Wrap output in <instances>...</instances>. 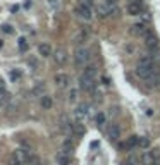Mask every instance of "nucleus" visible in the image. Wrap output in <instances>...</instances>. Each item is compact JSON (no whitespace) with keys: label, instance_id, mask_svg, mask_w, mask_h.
Wrapping results in <instances>:
<instances>
[{"label":"nucleus","instance_id":"9","mask_svg":"<svg viewBox=\"0 0 160 165\" xmlns=\"http://www.w3.org/2000/svg\"><path fill=\"white\" fill-rule=\"evenodd\" d=\"M127 14H131V16L143 14V4H141V0H139V2H129V4H127Z\"/></svg>","mask_w":160,"mask_h":165},{"label":"nucleus","instance_id":"34","mask_svg":"<svg viewBox=\"0 0 160 165\" xmlns=\"http://www.w3.org/2000/svg\"><path fill=\"white\" fill-rule=\"evenodd\" d=\"M11 76H12V79H17V77H19V72H17V71H12Z\"/></svg>","mask_w":160,"mask_h":165},{"label":"nucleus","instance_id":"15","mask_svg":"<svg viewBox=\"0 0 160 165\" xmlns=\"http://www.w3.org/2000/svg\"><path fill=\"white\" fill-rule=\"evenodd\" d=\"M60 127H62V131L66 132L67 136H71L72 132H74V129H72V124L69 122V119H67V117H64L62 121H60Z\"/></svg>","mask_w":160,"mask_h":165},{"label":"nucleus","instance_id":"1","mask_svg":"<svg viewBox=\"0 0 160 165\" xmlns=\"http://www.w3.org/2000/svg\"><path fill=\"white\" fill-rule=\"evenodd\" d=\"M31 157L30 148H17L16 151H12V155L9 157V165H22L26 163Z\"/></svg>","mask_w":160,"mask_h":165},{"label":"nucleus","instance_id":"23","mask_svg":"<svg viewBox=\"0 0 160 165\" xmlns=\"http://www.w3.org/2000/svg\"><path fill=\"white\" fill-rule=\"evenodd\" d=\"M83 72H85L86 76H89V77H93V79H95V76L98 74V69L95 66H86V69L83 71Z\"/></svg>","mask_w":160,"mask_h":165},{"label":"nucleus","instance_id":"26","mask_svg":"<svg viewBox=\"0 0 160 165\" xmlns=\"http://www.w3.org/2000/svg\"><path fill=\"white\" fill-rule=\"evenodd\" d=\"M121 16V9H117L116 5H110V17H119Z\"/></svg>","mask_w":160,"mask_h":165},{"label":"nucleus","instance_id":"17","mask_svg":"<svg viewBox=\"0 0 160 165\" xmlns=\"http://www.w3.org/2000/svg\"><path fill=\"white\" fill-rule=\"evenodd\" d=\"M126 143H127V146H129V151H131L133 148H136V146H138V143H139V136H136V134L129 136Z\"/></svg>","mask_w":160,"mask_h":165},{"label":"nucleus","instance_id":"29","mask_svg":"<svg viewBox=\"0 0 160 165\" xmlns=\"http://www.w3.org/2000/svg\"><path fill=\"white\" fill-rule=\"evenodd\" d=\"M79 4H83V5H86V7H93V0H81Z\"/></svg>","mask_w":160,"mask_h":165},{"label":"nucleus","instance_id":"16","mask_svg":"<svg viewBox=\"0 0 160 165\" xmlns=\"http://www.w3.org/2000/svg\"><path fill=\"white\" fill-rule=\"evenodd\" d=\"M97 12H98V16H100L102 19H103V17H110V5H108V4L98 5V7H97Z\"/></svg>","mask_w":160,"mask_h":165},{"label":"nucleus","instance_id":"14","mask_svg":"<svg viewBox=\"0 0 160 165\" xmlns=\"http://www.w3.org/2000/svg\"><path fill=\"white\" fill-rule=\"evenodd\" d=\"M38 52H40L41 57H50V55L53 53L52 47H50L48 43H40V45H38Z\"/></svg>","mask_w":160,"mask_h":165},{"label":"nucleus","instance_id":"11","mask_svg":"<svg viewBox=\"0 0 160 165\" xmlns=\"http://www.w3.org/2000/svg\"><path fill=\"white\" fill-rule=\"evenodd\" d=\"M57 163L59 165H71L72 163V155L71 153H66V151H59L55 157Z\"/></svg>","mask_w":160,"mask_h":165},{"label":"nucleus","instance_id":"2","mask_svg":"<svg viewBox=\"0 0 160 165\" xmlns=\"http://www.w3.org/2000/svg\"><path fill=\"white\" fill-rule=\"evenodd\" d=\"M91 59V53H89L88 48L85 47H79L76 48V53H74V62H76V67H86Z\"/></svg>","mask_w":160,"mask_h":165},{"label":"nucleus","instance_id":"21","mask_svg":"<svg viewBox=\"0 0 160 165\" xmlns=\"http://www.w3.org/2000/svg\"><path fill=\"white\" fill-rule=\"evenodd\" d=\"M62 151H66V153H71L72 155V151H74V143H72L71 140H66L62 143Z\"/></svg>","mask_w":160,"mask_h":165},{"label":"nucleus","instance_id":"35","mask_svg":"<svg viewBox=\"0 0 160 165\" xmlns=\"http://www.w3.org/2000/svg\"><path fill=\"white\" fill-rule=\"evenodd\" d=\"M117 110H119L117 107H112V108H110V114H112V115H116V114H117Z\"/></svg>","mask_w":160,"mask_h":165},{"label":"nucleus","instance_id":"13","mask_svg":"<svg viewBox=\"0 0 160 165\" xmlns=\"http://www.w3.org/2000/svg\"><path fill=\"white\" fill-rule=\"evenodd\" d=\"M40 105H41V108L50 110V108H52V105H53L52 96H48V95H41V96H40Z\"/></svg>","mask_w":160,"mask_h":165},{"label":"nucleus","instance_id":"39","mask_svg":"<svg viewBox=\"0 0 160 165\" xmlns=\"http://www.w3.org/2000/svg\"><path fill=\"white\" fill-rule=\"evenodd\" d=\"M124 165H131V163H124Z\"/></svg>","mask_w":160,"mask_h":165},{"label":"nucleus","instance_id":"19","mask_svg":"<svg viewBox=\"0 0 160 165\" xmlns=\"http://www.w3.org/2000/svg\"><path fill=\"white\" fill-rule=\"evenodd\" d=\"M88 110H89L88 103H79L78 108H76V114H78L79 117H83V115H88Z\"/></svg>","mask_w":160,"mask_h":165},{"label":"nucleus","instance_id":"27","mask_svg":"<svg viewBox=\"0 0 160 165\" xmlns=\"http://www.w3.org/2000/svg\"><path fill=\"white\" fill-rule=\"evenodd\" d=\"M126 163H131V165H136L138 163V157H136V155H129V157H127V160H126Z\"/></svg>","mask_w":160,"mask_h":165},{"label":"nucleus","instance_id":"22","mask_svg":"<svg viewBox=\"0 0 160 165\" xmlns=\"http://www.w3.org/2000/svg\"><path fill=\"white\" fill-rule=\"evenodd\" d=\"M72 129H74V134H78V136H85V132H86L85 126H83L81 122H74V124H72Z\"/></svg>","mask_w":160,"mask_h":165},{"label":"nucleus","instance_id":"10","mask_svg":"<svg viewBox=\"0 0 160 165\" xmlns=\"http://www.w3.org/2000/svg\"><path fill=\"white\" fill-rule=\"evenodd\" d=\"M107 134L112 141H117L121 138V127L119 124H108L107 126Z\"/></svg>","mask_w":160,"mask_h":165},{"label":"nucleus","instance_id":"36","mask_svg":"<svg viewBox=\"0 0 160 165\" xmlns=\"http://www.w3.org/2000/svg\"><path fill=\"white\" fill-rule=\"evenodd\" d=\"M100 146V143H98V141H93V143H91V148H98Z\"/></svg>","mask_w":160,"mask_h":165},{"label":"nucleus","instance_id":"38","mask_svg":"<svg viewBox=\"0 0 160 165\" xmlns=\"http://www.w3.org/2000/svg\"><path fill=\"white\" fill-rule=\"evenodd\" d=\"M0 47H2V40H0Z\"/></svg>","mask_w":160,"mask_h":165},{"label":"nucleus","instance_id":"3","mask_svg":"<svg viewBox=\"0 0 160 165\" xmlns=\"http://www.w3.org/2000/svg\"><path fill=\"white\" fill-rule=\"evenodd\" d=\"M141 162L143 165H160V148H153V150L146 151Z\"/></svg>","mask_w":160,"mask_h":165},{"label":"nucleus","instance_id":"18","mask_svg":"<svg viewBox=\"0 0 160 165\" xmlns=\"http://www.w3.org/2000/svg\"><path fill=\"white\" fill-rule=\"evenodd\" d=\"M88 38H89V33H88V31H81V33L76 36V43H78V45H85L86 41H88Z\"/></svg>","mask_w":160,"mask_h":165},{"label":"nucleus","instance_id":"20","mask_svg":"<svg viewBox=\"0 0 160 165\" xmlns=\"http://www.w3.org/2000/svg\"><path fill=\"white\" fill-rule=\"evenodd\" d=\"M45 89H47V85H45V83H38V85L33 88V95L41 96V95H45Z\"/></svg>","mask_w":160,"mask_h":165},{"label":"nucleus","instance_id":"33","mask_svg":"<svg viewBox=\"0 0 160 165\" xmlns=\"http://www.w3.org/2000/svg\"><path fill=\"white\" fill-rule=\"evenodd\" d=\"M119 0H105V4H108V5H116Z\"/></svg>","mask_w":160,"mask_h":165},{"label":"nucleus","instance_id":"8","mask_svg":"<svg viewBox=\"0 0 160 165\" xmlns=\"http://www.w3.org/2000/svg\"><path fill=\"white\" fill-rule=\"evenodd\" d=\"M52 57H53V60H55L59 66H64V64L67 62V52H66V48H57V50H53Z\"/></svg>","mask_w":160,"mask_h":165},{"label":"nucleus","instance_id":"7","mask_svg":"<svg viewBox=\"0 0 160 165\" xmlns=\"http://www.w3.org/2000/svg\"><path fill=\"white\" fill-rule=\"evenodd\" d=\"M148 31L150 30L146 28V24H143V22H136V24H133L129 28V33L133 34V36H145Z\"/></svg>","mask_w":160,"mask_h":165},{"label":"nucleus","instance_id":"6","mask_svg":"<svg viewBox=\"0 0 160 165\" xmlns=\"http://www.w3.org/2000/svg\"><path fill=\"white\" fill-rule=\"evenodd\" d=\"M76 14H78L81 19H85V21H91V17H93L91 7H86V5H83V4L76 5Z\"/></svg>","mask_w":160,"mask_h":165},{"label":"nucleus","instance_id":"5","mask_svg":"<svg viewBox=\"0 0 160 165\" xmlns=\"http://www.w3.org/2000/svg\"><path fill=\"white\" fill-rule=\"evenodd\" d=\"M79 88L83 89V91H95V81L93 77L86 76L85 72L79 76Z\"/></svg>","mask_w":160,"mask_h":165},{"label":"nucleus","instance_id":"40","mask_svg":"<svg viewBox=\"0 0 160 165\" xmlns=\"http://www.w3.org/2000/svg\"><path fill=\"white\" fill-rule=\"evenodd\" d=\"M0 107H2V105H0Z\"/></svg>","mask_w":160,"mask_h":165},{"label":"nucleus","instance_id":"31","mask_svg":"<svg viewBox=\"0 0 160 165\" xmlns=\"http://www.w3.org/2000/svg\"><path fill=\"white\" fill-rule=\"evenodd\" d=\"M76 93H78L76 89H72V91L69 93V100H71V102H74V100H76Z\"/></svg>","mask_w":160,"mask_h":165},{"label":"nucleus","instance_id":"12","mask_svg":"<svg viewBox=\"0 0 160 165\" xmlns=\"http://www.w3.org/2000/svg\"><path fill=\"white\" fill-rule=\"evenodd\" d=\"M53 81H55L57 86H64V88H66V86H69V76H67V74H64V72L55 74Z\"/></svg>","mask_w":160,"mask_h":165},{"label":"nucleus","instance_id":"32","mask_svg":"<svg viewBox=\"0 0 160 165\" xmlns=\"http://www.w3.org/2000/svg\"><path fill=\"white\" fill-rule=\"evenodd\" d=\"M4 31H5V33H9V34H12V33H14V30H12L11 26H4Z\"/></svg>","mask_w":160,"mask_h":165},{"label":"nucleus","instance_id":"4","mask_svg":"<svg viewBox=\"0 0 160 165\" xmlns=\"http://www.w3.org/2000/svg\"><path fill=\"white\" fill-rule=\"evenodd\" d=\"M143 38H145V47L148 48L150 52H158L160 50V41H158V38H157L155 33L148 31Z\"/></svg>","mask_w":160,"mask_h":165},{"label":"nucleus","instance_id":"37","mask_svg":"<svg viewBox=\"0 0 160 165\" xmlns=\"http://www.w3.org/2000/svg\"><path fill=\"white\" fill-rule=\"evenodd\" d=\"M129 2H139V0H129Z\"/></svg>","mask_w":160,"mask_h":165},{"label":"nucleus","instance_id":"30","mask_svg":"<svg viewBox=\"0 0 160 165\" xmlns=\"http://www.w3.org/2000/svg\"><path fill=\"white\" fill-rule=\"evenodd\" d=\"M97 122H98V124H103V122H105V115L103 114H98L97 115Z\"/></svg>","mask_w":160,"mask_h":165},{"label":"nucleus","instance_id":"28","mask_svg":"<svg viewBox=\"0 0 160 165\" xmlns=\"http://www.w3.org/2000/svg\"><path fill=\"white\" fill-rule=\"evenodd\" d=\"M102 85H105V86H110L112 83H110V77H107V76H102Z\"/></svg>","mask_w":160,"mask_h":165},{"label":"nucleus","instance_id":"25","mask_svg":"<svg viewBox=\"0 0 160 165\" xmlns=\"http://www.w3.org/2000/svg\"><path fill=\"white\" fill-rule=\"evenodd\" d=\"M138 146L143 148V150H148V148H150V140H148V138H139Z\"/></svg>","mask_w":160,"mask_h":165},{"label":"nucleus","instance_id":"24","mask_svg":"<svg viewBox=\"0 0 160 165\" xmlns=\"http://www.w3.org/2000/svg\"><path fill=\"white\" fill-rule=\"evenodd\" d=\"M17 47H19V50H21V52H28L30 45H28V41L24 40V38H19V41H17Z\"/></svg>","mask_w":160,"mask_h":165}]
</instances>
